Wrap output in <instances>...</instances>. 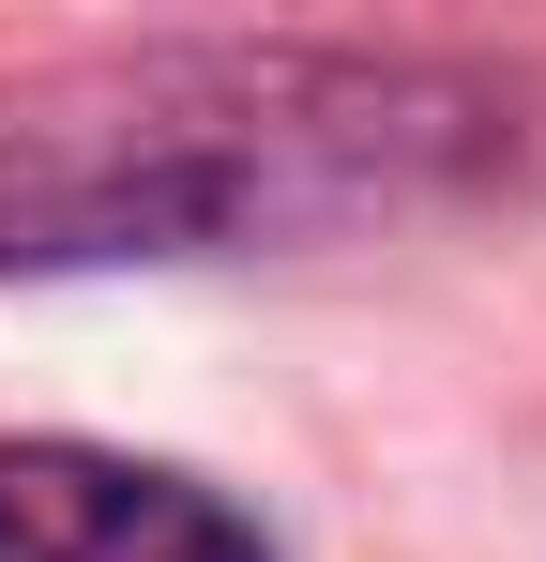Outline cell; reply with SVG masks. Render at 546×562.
<instances>
[{
  "label": "cell",
  "instance_id": "6da1fadb",
  "mask_svg": "<svg viewBox=\"0 0 546 562\" xmlns=\"http://www.w3.org/2000/svg\"><path fill=\"white\" fill-rule=\"evenodd\" d=\"M501 92L425 61H319V46H197V61H91L0 106V274L61 259H228L273 228H350L486 183Z\"/></svg>",
  "mask_w": 546,
  "mask_h": 562
},
{
  "label": "cell",
  "instance_id": "7a4b0ae2",
  "mask_svg": "<svg viewBox=\"0 0 546 562\" xmlns=\"http://www.w3.org/2000/svg\"><path fill=\"white\" fill-rule=\"evenodd\" d=\"M0 562H273L243 502L106 441H0Z\"/></svg>",
  "mask_w": 546,
  "mask_h": 562
}]
</instances>
